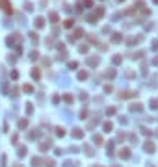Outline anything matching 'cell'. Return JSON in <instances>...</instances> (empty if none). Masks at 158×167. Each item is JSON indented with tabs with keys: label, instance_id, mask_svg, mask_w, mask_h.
I'll return each instance as SVG.
<instances>
[{
	"label": "cell",
	"instance_id": "6da1fadb",
	"mask_svg": "<svg viewBox=\"0 0 158 167\" xmlns=\"http://www.w3.org/2000/svg\"><path fill=\"white\" fill-rule=\"evenodd\" d=\"M143 149H145V152H154V150H156V147H154V143H151V141H145Z\"/></svg>",
	"mask_w": 158,
	"mask_h": 167
},
{
	"label": "cell",
	"instance_id": "7a4b0ae2",
	"mask_svg": "<svg viewBox=\"0 0 158 167\" xmlns=\"http://www.w3.org/2000/svg\"><path fill=\"white\" fill-rule=\"evenodd\" d=\"M73 137H76V139L84 137V130H80V128H74V130H73Z\"/></svg>",
	"mask_w": 158,
	"mask_h": 167
},
{
	"label": "cell",
	"instance_id": "3957f363",
	"mask_svg": "<svg viewBox=\"0 0 158 167\" xmlns=\"http://www.w3.org/2000/svg\"><path fill=\"white\" fill-rule=\"evenodd\" d=\"M45 19H43V17H37L35 19V28H43V26H45Z\"/></svg>",
	"mask_w": 158,
	"mask_h": 167
},
{
	"label": "cell",
	"instance_id": "277c9868",
	"mask_svg": "<svg viewBox=\"0 0 158 167\" xmlns=\"http://www.w3.org/2000/svg\"><path fill=\"white\" fill-rule=\"evenodd\" d=\"M119 156H121V158H128V156H130V150L128 149H121L119 150Z\"/></svg>",
	"mask_w": 158,
	"mask_h": 167
},
{
	"label": "cell",
	"instance_id": "5b68a950",
	"mask_svg": "<svg viewBox=\"0 0 158 167\" xmlns=\"http://www.w3.org/2000/svg\"><path fill=\"white\" fill-rule=\"evenodd\" d=\"M143 106L141 104H130V112H141Z\"/></svg>",
	"mask_w": 158,
	"mask_h": 167
},
{
	"label": "cell",
	"instance_id": "8992f818",
	"mask_svg": "<svg viewBox=\"0 0 158 167\" xmlns=\"http://www.w3.org/2000/svg\"><path fill=\"white\" fill-rule=\"evenodd\" d=\"M32 165H33V167H41V165H43V160H41V158H33V160H32Z\"/></svg>",
	"mask_w": 158,
	"mask_h": 167
},
{
	"label": "cell",
	"instance_id": "52a82bcc",
	"mask_svg": "<svg viewBox=\"0 0 158 167\" xmlns=\"http://www.w3.org/2000/svg\"><path fill=\"white\" fill-rule=\"evenodd\" d=\"M97 63H99V58H89V60H88V65H89V67H95Z\"/></svg>",
	"mask_w": 158,
	"mask_h": 167
},
{
	"label": "cell",
	"instance_id": "ba28073f",
	"mask_svg": "<svg viewBox=\"0 0 158 167\" xmlns=\"http://www.w3.org/2000/svg\"><path fill=\"white\" fill-rule=\"evenodd\" d=\"M121 39H123L121 33H113V35H112V41H113V43H121Z\"/></svg>",
	"mask_w": 158,
	"mask_h": 167
},
{
	"label": "cell",
	"instance_id": "9c48e42d",
	"mask_svg": "<svg viewBox=\"0 0 158 167\" xmlns=\"http://www.w3.org/2000/svg\"><path fill=\"white\" fill-rule=\"evenodd\" d=\"M39 149H41V150H49V149H50V141L41 143V145H39Z\"/></svg>",
	"mask_w": 158,
	"mask_h": 167
},
{
	"label": "cell",
	"instance_id": "30bf717a",
	"mask_svg": "<svg viewBox=\"0 0 158 167\" xmlns=\"http://www.w3.org/2000/svg\"><path fill=\"white\" fill-rule=\"evenodd\" d=\"M93 141L97 143V145H102V143H104V139H102V136H99V134H97V136L93 137Z\"/></svg>",
	"mask_w": 158,
	"mask_h": 167
},
{
	"label": "cell",
	"instance_id": "8fae6325",
	"mask_svg": "<svg viewBox=\"0 0 158 167\" xmlns=\"http://www.w3.org/2000/svg\"><path fill=\"white\" fill-rule=\"evenodd\" d=\"M28 126V121L26 119H21V121H19V128H26Z\"/></svg>",
	"mask_w": 158,
	"mask_h": 167
},
{
	"label": "cell",
	"instance_id": "7c38bea8",
	"mask_svg": "<svg viewBox=\"0 0 158 167\" xmlns=\"http://www.w3.org/2000/svg\"><path fill=\"white\" fill-rule=\"evenodd\" d=\"M88 78V73H86V71H80L78 73V80H86Z\"/></svg>",
	"mask_w": 158,
	"mask_h": 167
},
{
	"label": "cell",
	"instance_id": "4fadbf2b",
	"mask_svg": "<svg viewBox=\"0 0 158 167\" xmlns=\"http://www.w3.org/2000/svg\"><path fill=\"white\" fill-rule=\"evenodd\" d=\"M104 132H112V123H104Z\"/></svg>",
	"mask_w": 158,
	"mask_h": 167
},
{
	"label": "cell",
	"instance_id": "5bb4252c",
	"mask_svg": "<svg viewBox=\"0 0 158 167\" xmlns=\"http://www.w3.org/2000/svg\"><path fill=\"white\" fill-rule=\"evenodd\" d=\"M50 21H52V22L58 21V13H56V11H52V13H50Z\"/></svg>",
	"mask_w": 158,
	"mask_h": 167
},
{
	"label": "cell",
	"instance_id": "9a60e30c",
	"mask_svg": "<svg viewBox=\"0 0 158 167\" xmlns=\"http://www.w3.org/2000/svg\"><path fill=\"white\" fill-rule=\"evenodd\" d=\"M63 167H76V163H74V161H65Z\"/></svg>",
	"mask_w": 158,
	"mask_h": 167
},
{
	"label": "cell",
	"instance_id": "2e32d148",
	"mask_svg": "<svg viewBox=\"0 0 158 167\" xmlns=\"http://www.w3.org/2000/svg\"><path fill=\"white\" fill-rule=\"evenodd\" d=\"M32 76L37 80V78H39V71H37V69H33V71H32Z\"/></svg>",
	"mask_w": 158,
	"mask_h": 167
},
{
	"label": "cell",
	"instance_id": "e0dca14e",
	"mask_svg": "<svg viewBox=\"0 0 158 167\" xmlns=\"http://www.w3.org/2000/svg\"><path fill=\"white\" fill-rule=\"evenodd\" d=\"M26 154V147H21V149H19V156H24Z\"/></svg>",
	"mask_w": 158,
	"mask_h": 167
},
{
	"label": "cell",
	"instance_id": "ac0fdd59",
	"mask_svg": "<svg viewBox=\"0 0 158 167\" xmlns=\"http://www.w3.org/2000/svg\"><path fill=\"white\" fill-rule=\"evenodd\" d=\"M65 100H67V102H73V100H74V97H73V95H65V97H63Z\"/></svg>",
	"mask_w": 158,
	"mask_h": 167
},
{
	"label": "cell",
	"instance_id": "d6986e66",
	"mask_svg": "<svg viewBox=\"0 0 158 167\" xmlns=\"http://www.w3.org/2000/svg\"><path fill=\"white\" fill-rule=\"evenodd\" d=\"M63 130H61V128H56V136H58V137H61V136H63Z\"/></svg>",
	"mask_w": 158,
	"mask_h": 167
},
{
	"label": "cell",
	"instance_id": "ffe728a7",
	"mask_svg": "<svg viewBox=\"0 0 158 167\" xmlns=\"http://www.w3.org/2000/svg\"><path fill=\"white\" fill-rule=\"evenodd\" d=\"M76 67H78L76 61H69V69H76Z\"/></svg>",
	"mask_w": 158,
	"mask_h": 167
},
{
	"label": "cell",
	"instance_id": "44dd1931",
	"mask_svg": "<svg viewBox=\"0 0 158 167\" xmlns=\"http://www.w3.org/2000/svg\"><path fill=\"white\" fill-rule=\"evenodd\" d=\"M22 89H24L26 93H32V91H33V87H32V85H24V87H22Z\"/></svg>",
	"mask_w": 158,
	"mask_h": 167
},
{
	"label": "cell",
	"instance_id": "7402d4cb",
	"mask_svg": "<svg viewBox=\"0 0 158 167\" xmlns=\"http://www.w3.org/2000/svg\"><path fill=\"white\" fill-rule=\"evenodd\" d=\"M80 52H82V54H84V52H88V45H80V48H78Z\"/></svg>",
	"mask_w": 158,
	"mask_h": 167
},
{
	"label": "cell",
	"instance_id": "603a6c76",
	"mask_svg": "<svg viewBox=\"0 0 158 167\" xmlns=\"http://www.w3.org/2000/svg\"><path fill=\"white\" fill-rule=\"evenodd\" d=\"M32 8H33V6H32L30 2H26V4H24V9H26V11H32Z\"/></svg>",
	"mask_w": 158,
	"mask_h": 167
},
{
	"label": "cell",
	"instance_id": "cb8c5ba5",
	"mask_svg": "<svg viewBox=\"0 0 158 167\" xmlns=\"http://www.w3.org/2000/svg\"><path fill=\"white\" fill-rule=\"evenodd\" d=\"M84 150H86V152H88V154H89V156H91V154H93V149H91V147H88V145H86V149H84Z\"/></svg>",
	"mask_w": 158,
	"mask_h": 167
},
{
	"label": "cell",
	"instance_id": "d4e9b609",
	"mask_svg": "<svg viewBox=\"0 0 158 167\" xmlns=\"http://www.w3.org/2000/svg\"><path fill=\"white\" fill-rule=\"evenodd\" d=\"M26 112H28V113L33 112V106H32V104H26Z\"/></svg>",
	"mask_w": 158,
	"mask_h": 167
},
{
	"label": "cell",
	"instance_id": "484cf974",
	"mask_svg": "<svg viewBox=\"0 0 158 167\" xmlns=\"http://www.w3.org/2000/svg\"><path fill=\"white\" fill-rule=\"evenodd\" d=\"M6 163H8V161H6V156H2V160H0V165L6 167Z\"/></svg>",
	"mask_w": 158,
	"mask_h": 167
},
{
	"label": "cell",
	"instance_id": "4316f807",
	"mask_svg": "<svg viewBox=\"0 0 158 167\" xmlns=\"http://www.w3.org/2000/svg\"><path fill=\"white\" fill-rule=\"evenodd\" d=\"M73 24H74L73 21H65V28H71V26H73Z\"/></svg>",
	"mask_w": 158,
	"mask_h": 167
},
{
	"label": "cell",
	"instance_id": "83f0119b",
	"mask_svg": "<svg viewBox=\"0 0 158 167\" xmlns=\"http://www.w3.org/2000/svg\"><path fill=\"white\" fill-rule=\"evenodd\" d=\"M30 60H37V52H30Z\"/></svg>",
	"mask_w": 158,
	"mask_h": 167
},
{
	"label": "cell",
	"instance_id": "f1b7e54d",
	"mask_svg": "<svg viewBox=\"0 0 158 167\" xmlns=\"http://www.w3.org/2000/svg\"><path fill=\"white\" fill-rule=\"evenodd\" d=\"M113 63H121V56H115V58H113Z\"/></svg>",
	"mask_w": 158,
	"mask_h": 167
},
{
	"label": "cell",
	"instance_id": "f546056e",
	"mask_svg": "<svg viewBox=\"0 0 158 167\" xmlns=\"http://www.w3.org/2000/svg\"><path fill=\"white\" fill-rule=\"evenodd\" d=\"M115 113V108H108V115H113Z\"/></svg>",
	"mask_w": 158,
	"mask_h": 167
},
{
	"label": "cell",
	"instance_id": "4dcf8cb0",
	"mask_svg": "<svg viewBox=\"0 0 158 167\" xmlns=\"http://www.w3.org/2000/svg\"><path fill=\"white\" fill-rule=\"evenodd\" d=\"M13 43H15V39H13V37H8V45H9V46H11V45H13Z\"/></svg>",
	"mask_w": 158,
	"mask_h": 167
},
{
	"label": "cell",
	"instance_id": "1f68e13d",
	"mask_svg": "<svg viewBox=\"0 0 158 167\" xmlns=\"http://www.w3.org/2000/svg\"><path fill=\"white\" fill-rule=\"evenodd\" d=\"M11 78H19V73H17V71H11Z\"/></svg>",
	"mask_w": 158,
	"mask_h": 167
},
{
	"label": "cell",
	"instance_id": "d6a6232c",
	"mask_svg": "<svg viewBox=\"0 0 158 167\" xmlns=\"http://www.w3.org/2000/svg\"><path fill=\"white\" fill-rule=\"evenodd\" d=\"M84 4H86V6H91L93 2H91V0H84Z\"/></svg>",
	"mask_w": 158,
	"mask_h": 167
},
{
	"label": "cell",
	"instance_id": "836d02e7",
	"mask_svg": "<svg viewBox=\"0 0 158 167\" xmlns=\"http://www.w3.org/2000/svg\"><path fill=\"white\" fill-rule=\"evenodd\" d=\"M152 63H154V65H158V56H156V58H154V61H152Z\"/></svg>",
	"mask_w": 158,
	"mask_h": 167
},
{
	"label": "cell",
	"instance_id": "e575fe53",
	"mask_svg": "<svg viewBox=\"0 0 158 167\" xmlns=\"http://www.w3.org/2000/svg\"><path fill=\"white\" fill-rule=\"evenodd\" d=\"M13 167H22V165H13Z\"/></svg>",
	"mask_w": 158,
	"mask_h": 167
},
{
	"label": "cell",
	"instance_id": "d590c367",
	"mask_svg": "<svg viewBox=\"0 0 158 167\" xmlns=\"http://www.w3.org/2000/svg\"><path fill=\"white\" fill-rule=\"evenodd\" d=\"M154 4H158V0H154Z\"/></svg>",
	"mask_w": 158,
	"mask_h": 167
},
{
	"label": "cell",
	"instance_id": "8d00e7d4",
	"mask_svg": "<svg viewBox=\"0 0 158 167\" xmlns=\"http://www.w3.org/2000/svg\"><path fill=\"white\" fill-rule=\"evenodd\" d=\"M117 2H123V0H117Z\"/></svg>",
	"mask_w": 158,
	"mask_h": 167
},
{
	"label": "cell",
	"instance_id": "74e56055",
	"mask_svg": "<svg viewBox=\"0 0 158 167\" xmlns=\"http://www.w3.org/2000/svg\"><path fill=\"white\" fill-rule=\"evenodd\" d=\"M147 167H152V165H147Z\"/></svg>",
	"mask_w": 158,
	"mask_h": 167
}]
</instances>
